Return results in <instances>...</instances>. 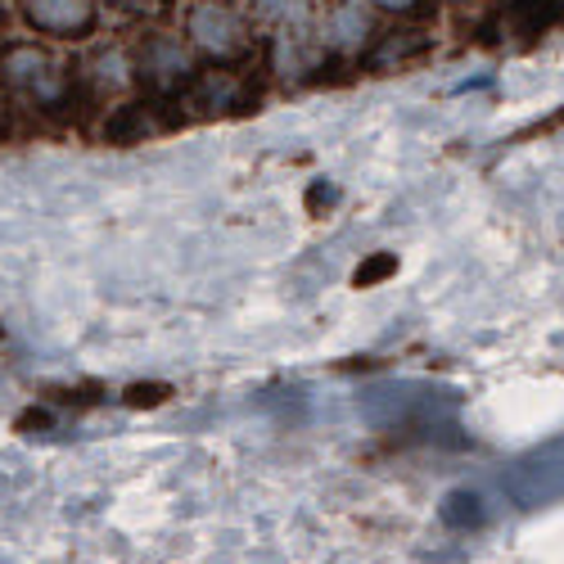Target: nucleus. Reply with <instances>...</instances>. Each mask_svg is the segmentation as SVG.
<instances>
[{
    "label": "nucleus",
    "instance_id": "obj_1",
    "mask_svg": "<svg viewBox=\"0 0 564 564\" xmlns=\"http://www.w3.org/2000/svg\"><path fill=\"white\" fill-rule=\"evenodd\" d=\"M0 86H6L10 105L19 118L36 122H73L82 109L77 96V73H73V51L55 41H41L28 32H6L0 36Z\"/></svg>",
    "mask_w": 564,
    "mask_h": 564
},
{
    "label": "nucleus",
    "instance_id": "obj_2",
    "mask_svg": "<svg viewBox=\"0 0 564 564\" xmlns=\"http://www.w3.org/2000/svg\"><path fill=\"white\" fill-rule=\"evenodd\" d=\"M181 36L191 41L199 64L249 68L262 64V36L253 32L240 0H181L176 6Z\"/></svg>",
    "mask_w": 564,
    "mask_h": 564
},
{
    "label": "nucleus",
    "instance_id": "obj_3",
    "mask_svg": "<svg viewBox=\"0 0 564 564\" xmlns=\"http://www.w3.org/2000/svg\"><path fill=\"white\" fill-rule=\"evenodd\" d=\"M131 59H135V90L145 100L172 109L185 86L195 82V73L204 68L199 55L191 51V41H185L176 28H145L131 36Z\"/></svg>",
    "mask_w": 564,
    "mask_h": 564
},
{
    "label": "nucleus",
    "instance_id": "obj_4",
    "mask_svg": "<svg viewBox=\"0 0 564 564\" xmlns=\"http://www.w3.org/2000/svg\"><path fill=\"white\" fill-rule=\"evenodd\" d=\"M73 73H77V96L86 113H105L131 96L135 90V59H131V36L122 32H100L90 36L86 45L73 51Z\"/></svg>",
    "mask_w": 564,
    "mask_h": 564
},
{
    "label": "nucleus",
    "instance_id": "obj_5",
    "mask_svg": "<svg viewBox=\"0 0 564 564\" xmlns=\"http://www.w3.org/2000/svg\"><path fill=\"white\" fill-rule=\"evenodd\" d=\"M262 64L249 68H221V64H204L195 73V82L185 86V96L172 105L176 122H213V118H240L249 109H258L262 100Z\"/></svg>",
    "mask_w": 564,
    "mask_h": 564
},
{
    "label": "nucleus",
    "instance_id": "obj_6",
    "mask_svg": "<svg viewBox=\"0 0 564 564\" xmlns=\"http://www.w3.org/2000/svg\"><path fill=\"white\" fill-rule=\"evenodd\" d=\"M6 10L19 32L68 45V51L105 32L100 0H6Z\"/></svg>",
    "mask_w": 564,
    "mask_h": 564
},
{
    "label": "nucleus",
    "instance_id": "obj_7",
    "mask_svg": "<svg viewBox=\"0 0 564 564\" xmlns=\"http://www.w3.org/2000/svg\"><path fill=\"white\" fill-rule=\"evenodd\" d=\"M384 32V19L375 14L366 0H321L316 14V41L321 51L330 55V64L344 68H361L366 51L375 45V36Z\"/></svg>",
    "mask_w": 564,
    "mask_h": 564
},
{
    "label": "nucleus",
    "instance_id": "obj_8",
    "mask_svg": "<svg viewBox=\"0 0 564 564\" xmlns=\"http://www.w3.org/2000/svg\"><path fill=\"white\" fill-rule=\"evenodd\" d=\"M564 23V0H497L475 32L497 51H529Z\"/></svg>",
    "mask_w": 564,
    "mask_h": 564
},
{
    "label": "nucleus",
    "instance_id": "obj_9",
    "mask_svg": "<svg viewBox=\"0 0 564 564\" xmlns=\"http://www.w3.org/2000/svg\"><path fill=\"white\" fill-rule=\"evenodd\" d=\"M430 55H434V23H389L366 51L361 68L366 73H393V68H411Z\"/></svg>",
    "mask_w": 564,
    "mask_h": 564
},
{
    "label": "nucleus",
    "instance_id": "obj_10",
    "mask_svg": "<svg viewBox=\"0 0 564 564\" xmlns=\"http://www.w3.org/2000/svg\"><path fill=\"white\" fill-rule=\"evenodd\" d=\"M253 32L267 41H290V36H312L321 0H240Z\"/></svg>",
    "mask_w": 564,
    "mask_h": 564
},
{
    "label": "nucleus",
    "instance_id": "obj_11",
    "mask_svg": "<svg viewBox=\"0 0 564 564\" xmlns=\"http://www.w3.org/2000/svg\"><path fill=\"white\" fill-rule=\"evenodd\" d=\"M163 127H176V122L167 118L163 105H154L145 96H131V100L100 113V140L105 145H140V140H150Z\"/></svg>",
    "mask_w": 564,
    "mask_h": 564
},
{
    "label": "nucleus",
    "instance_id": "obj_12",
    "mask_svg": "<svg viewBox=\"0 0 564 564\" xmlns=\"http://www.w3.org/2000/svg\"><path fill=\"white\" fill-rule=\"evenodd\" d=\"M176 6L181 0H100V14H105V28L109 32H122V36H135L145 28H163L176 19Z\"/></svg>",
    "mask_w": 564,
    "mask_h": 564
},
{
    "label": "nucleus",
    "instance_id": "obj_13",
    "mask_svg": "<svg viewBox=\"0 0 564 564\" xmlns=\"http://www.w3.org/2000/svg\"><path fill=\"white\" fill-rule=\"evenodd\" d=\"M366 6L393 23H434L438 19V0H366Z\"/></svg>",
    "mask_w": 564,
    "mask_h": 564
},
{
    "label": "nucleus",
    "instance_id": "obj_14",
    "mask_svg": "<svg viewBox=\"0 0 564 564\" xmlns=\"http://www.w3.org/2000/svg\"><path fill=\"white\" fill-rule=\"evenodd\" d=\"M389 271H398V262H393L389 253H380V258H370L366 267H357V275H352V285H357V290H370V285H375V280H384Z\"/></svg>",
    "mask_w": 564,
    "mask_h": 564
},
{
    "label": "nucleus",
    "instance_id": "obj_15",
    "mask_svg": "<svg viewBox=\"0 0 564 564\" xmlns=\"http://www.w3.org/2000/svg\"><path fill=\"white\" fill-rule=\"evenodd\" d=\"M492 6H497V0H438V10H452L456 19H465V14H469L475 23H479V19H484Z\"/></svg>",
    "mask_w": 564,
    "mask_h": 564
},
{
    "label": "nucleus",
    "instance_id": "obj_16",
    "mask_svg": "<svg viewBox=\"0 0 564 564\" xmlns=\"http://www.w3.org/2000/svg\"><path fill=\"white\" fill-rule=\"evenodd\" d=\"M163 398H167L163 384H150V389H140V384H135V389H127V402H131V406H159Z\"/></svg>",
    "mask_w": 564,
    "mask_h": 564
},
{
    "label": "nucleus",
    "instance_id": "obj_17",
    "mask_svg": "<svg viewBox=\"0 0 564 564\" xmlns=\"http://www.w3.org/2000/svg\"><path fill=\"white\" fill-rule=\"evenodd\" d=\"M14 122H19V109L10 105L6 86H0V140H10V135H14Z\"/></svg>",
    "mask_w": 564,
    "mask_h": 564
},
{
    "label": "nucleus",
    "instance_id": "obj_18",
    "mask_svg": "<svg viewBox=\"0 0 564 564\" xmlns=\"http://www.w3.org/2000/svg\"><path fill=\"white\" fill-rule=\"evenodd\" d=\"M6 32H14V23H10V10H6V0H0V36Z\"/></svg>",
    "mask_w": 564,
    "mask_h": 564
}]
</instances>
